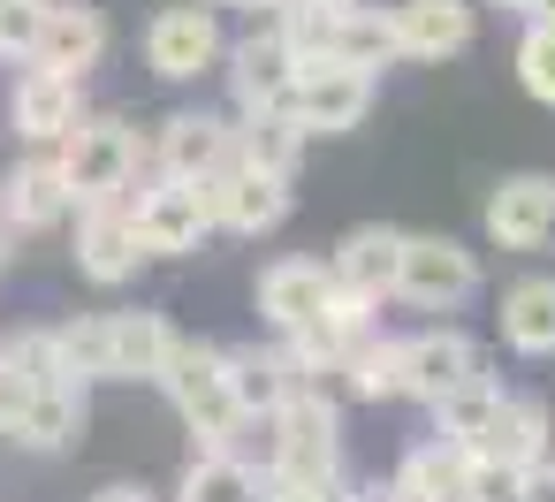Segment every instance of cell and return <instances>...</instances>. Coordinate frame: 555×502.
<instances>
[{
	"label": "cell",
	"mask_w": 555,
	"mask_h": 502,
	"mask_svg": "<svg viewBox=\"0 0 555 502\" xmlns=\"http://www.w3.org/2000/svg\"><path fill=\"white\" fill-rule=\"evenodd\" d=\"M160 388H168V403L183 411V426H191L198 449H236V441H244V411H236V396H229V350L176 335V350H168V365H160Z\"/></svg>",
	"instance_id": "6da1fadb"
},
{
	"label": "cell",
	"mask_w": 555,
	"mask_h": 502,
	"mask_svg": "<svg viewBox=\"0 0 555 502\" xmlns=\"http://www.w3.org/2000/svg\"><path fill=\"white\" fill-rule=\"evenodd\" d=\"M198 183V206L214 214V229L229 236H267L289 221V183L282 176H259V168H214V176H191Z\"/></svg>",
	"instance_id": "8992f818"
},
{
	"label": "cell",
	"mask_w": 555,
	"mask_h": 502,
	"mask_svg": "<svg viewBox=\"0 0 555 502\" xmlns=\"http://www.w3.org/2000/svg\"><path fill=\"white\" fill-rule=\"evenodd\" d=\"M343 373H350V396L358 403H396L403 396V343L396 335H365Z\"/></svg>",
	"instance_id": "f546056e"
},
{
	"label": "cell",
	"mask_w": 555,
	"mask_h": 502,
	"mask_svg": "<svg viewBox=\"0 0 555 502\" xmlns=\"http://www.w3.org/2000/svg\"><path fill=\"white\" fill-rule=\"evenodd\" d=\"M297 381H312V373H297V365H289V350H259V343H251V350H229V396H236V411H244V419L282 411Z\"/></svg>",
	"instance_id": "603a6c76"
},
{
	"label": "cell",
	"mask_w": 555,
	"mask_h": 502,
	"mask_svg": "<svg viewBox=\"0 0 555 502\" xmlns=\"http://www.w3.org/2000/svg\"><path fill=\"white\" fill-rule=\"evenodd\" d=\"M221 54H229V39H221V9H206V0L160 9V16L145 24V69H153V77H168V85L206 77Z\"/></svg>",
	"instance_id": "277c9868"
},
{
	"label": "cell",
	"mask_w": 555,
	"mask_h": 502,
	"mask_svg": "<svg viewBox=\"0 0 555 502\" xmlns=\"http://www.w3.org/2000/svg\"><path fill=\"white\" fill-rule=\"evenodd\" d=\"M388 494H396V502H472V449H456V441H441V434L418 441V449H403Z\"/></svg>",
	"instance_id": "ac0fdd59"
},
{
	"label": "cell",
	"mask_w": 555,
	"mask_h": 502,
	"mask_svg": "<svg viewBox=\"0 0 555 502\" xmlns=\"http://www.w3.org/2000/svg\"><path fill=\"white\" fill-rule=\"evenodd\" d=\"M305 502H358V487L335 472V479H320V487H305Z\"/></svg>",
	"instance_id": "d590c367"
},
{
	"label": "cell",
	"mask_w": 555,
	"mask_h": 502,
	"mask_svg": "<svg viewBox=\"0 0 555 502\" xmlns=\"http://www.w3.org/2000/svg\"><path fill=\"white\" fill-rule=\"evenodd\" d=\"M130 221H138L145 259H183L214 236V214L198 206V183H183V176H160L153 191H130Z\"/></svg>",
	"instance_id": "52a82bcc"
},
{
	"label": "cell",
	"mask_w": 555,
	"mask_h": 502,
	"mask_svg": "<svg viewBox=\"0 0 555 502\" xmlns=\"http://www.w3.org/2000/svg\"><path fill=\"white\" fill-rule=\"evenodd\" d=\"M153 168H160V176H183V183L229 168V123H221V115H198V107L168 115L160 138H153Z\"/></svg>",
	"instance_id": "ffe728a7"
},
{
	"label": "cell",
	"mask_w": 555,
	"mask_h": 502,
	"mask_svg": "<svg viewBox=\"0 0 555 502\" xmlns=\"http://www.w3.org/2000/svg\"><path fill=\"white\" fill-rule=\"evenodd\" d=\"M54 343H62V365L92 388V381H115V343H107V312H85V320H69V327H54Z\"/></svg>",
	"instance_id": "4dcf8cb0"
},
{
	"label": "cell",
	"mask_w": 555,
	"mask_h": 502,
	"mask_svg": "<svg viewBox=\"0 0 555 502\" xmlns=\"http://www.w3.org/2000/svg\"><path fill=\"white\" fill-rule=\"evenodd\" d=\"M176 502H259V464L236 456V449H198Z\"/></svg>",
	"instance_id": "4316f807"
},
{
	"label": "cell",
	"mask_w": 555,
	"mask_h": 502,
	"mask_svg": "<svg viewBox=\"0 0 555 502\" xmlns=\"http://www.w3.org/2000/svg\"><path fill=\"white\" fill-rule=\"evenodd\" d=\"M206 9H244V0H206Z\"/></svg>",
	"instance_id": "b9f144b4"
},
{
	"label": "cell",
	"mask_w": 555,
	"mask_h": 502,
	"mask_svg": "<svg viewBox=\"0 0 555 502\" xmlns=\"http://www.w3.org/2000/svg\"><path fill=\"white\" fill-rule=\"evenodd\" d=\"M547 456V403L540 396H502V411L479 426V441H472V464H509V472H525V464H540Z\"/></svg>",
	"instance_id": "7402d4cb"
},
{
	"label": "cell",
	"mask_w": 555,
	"mask_h": 502,
	"mask_svg": "<svg viewBox=\"0 0 555 502\" xmlns=\"http://www.w3.org/2000/svg\"><path fill=\"white\" fill-rule=\"evenodd\" d=\"M229 160H236V168H259V176H282V183H297L305 130H297L282 107H244V123H229Z\"/></svg>",
	"instance_id": "44dd1931"
},
{
	"label": "cell",
	"mask_w": 555,
	"mask_h": 502,
	"mask_svg": "<svg viewBox=\"0 0 555 502\" xmlns=\"http://www.w3.org/2000/svg\"><path fill=\"white\" fill-rule=\"evenodd\" d=\"M31 62H47V69H62V77H92V69L107 62V16L85 9V0H54Z\"/></svg>",
	"instance_id": "d6986e66"
},
{
	"label": "cell",
	"mask_w": 555,
	"mask_h": 502,
	"mask_svg": "<svg viewBox=\"0 0 555 502\" xmlns=\"http://www.w3.org/2000/svg\"><path fill=\"white\" fill-rule=\"evenodd\" d=\"M335 305V274L320 267V259H274L267 274H259V320L274 327V335H289L297 320H312V312H327Z\"/></svg>",
	"instance_id": "e0dca14e"
},
{
	"label": "cell",
	"mask_w": 555,
	"mask_h": 502,
	"mask_svg": "<svg viewBox=\"0 0 555 502\" xmlns=\"http://www.w3.org/2000/svg\"><path fill=\"white\" fill-rule=\"evenodd\" d=\"M502 343L525 350V358H547L555 350V282L547 274H532V282H517L502 297Z\"/></svg>",
	"instance_id": "484cf974"
},
{
	"label": "cell",
	"mask_w": 555,
	"mask_h": 502,
	"mask_svg": "<svg viewBox=\"0 0 555 502\" xmlns=\"http://www.w3.org/2000/svg\"><path fill=\"white\" fill-rule=\"evenodd\" d=\"M54 160H62V176H69L77 206H85V198H115V191H130L145 145H138V130L115 123V115H77V130L54 145Z\"/></svg>",
	"instance_id": "7a4b0ae2"
},
{
	"label": "cell",
	"mask_w": 555,
	"mask_h": 502,
	"mask_svg": "<svg viewBox=\"0 0 555 502\" xmlns=\"http://www.w3.org/2000/svg\"><path fill=\"white\" fill-rule=\"evenodd\" d=\"M365 335H373V305L335 289V305H327V312H312V320H297V327L282 335V350H289V365H297V373H343V365H350V350H358Z\"/></svg>",
	"instance_id": "8fae6325"
},
{
	"label": "cell",
	"mask_w": 555,
	"mask_h": 502,
	"mask_svg": "<svg viewBox=\"0 0 555 502\" xmlns=\"http://www.w3.org/2000/svg\"><path fill=\"white\" fill-rule=\"evenodd\" d=\"M517 487H525V502H555V456L525 464V472H517Z\"/></svg>",
	"instance_id": "e575fe53"
},
{
	"label": "cell",
	"mask_w": 555,
	"mask_h": 502,
	"mask_svg": "<svg viewBox=\"0 0 555 502\" xmlns=\"http://www.w3.org/2000/svg\"><path fill=\"white\" fill-rule=\"evenodd\" d=\"M0 214H9V236H47L77 214V191L54 160V145H31V160H16V176L0 183Z\"/></svg>",
	"instance_id": "9c48e42d"
},
{
	"label": "cell",
	"mask_w": 555,
	"mask_h": 502,
	"mask_svg": "<svg viewBox=\"0 0 555 502\" xmlns=\"http://www.w3.org/2000/svg\"><path fill=\"white\" fill-rule=\"evenodd\" d=\"M517 85H525L540 107H555V24H540V16H532V31H525V47H517Z\"/></svg>",
	"instance_id": "d6a6232c"
},
{
	"label": "cell",
	"mask_w": 555,
	"mask_h": 502,
	"mask_svg": "<svg viewBox=\"0 0 555 502\" xmlns=\"http://www.w3.org/2000/svg\"><path fill=\"white\" fill-rule=\"evenodd\" d=\"M373 92H380V77L373 69H350V62H312V69H297L289 77V92H282V115L312 138H335V130H358L365 115H373Z\"/></svg>",
	"instance_id": "3957f363"
},
{
	"label": "cell",
	"mask_w": 555,
	"mask_h": 502,
	"mask_svg": "<svg viewBox=\"0 0 555 502\" xmlns=\"http://www.w3.org/2000/svg\"><path fill=\"white\" fill-rule=\"evenodd\" d=\"M358 502H396V494L388 487H358Z\"/></svg>",
	"instance_id": "74e56055"
},
{
	"label": "cell",
	"mask_w": 555,
	"mask_h": 502,
	"mask_svg": "<svg viewBox=\"0 0 555 502\" xmlns=\"http://www.w3.org/2000/svg\"><path fill=\"white\" fill-rule=\"evenodd\" d=\"M92 502H153L145 487H107V494H92Z\"/></svg>",
	"instance_id": "8d00e7d4"
},
{
	"label": "cell",
	"mask_w": 555,
	"mask_h": 502,
	"mask_svg": "<svg viewBox=\"0 0 555 502\" xmlns=\"http://www.w3.org/2000/svg\"><path fill=\"white\" fill-rule=\"evenodd\" d=\"M107 343H115V381H160L176 327L160 312H107Z\"/></svg>",
	"instance_id": "d4e9b609"
},
{
	"label": "cell",
	"mask_w": 555,
	"mask_h": 502,
	"mask_svg": "<svg viewBox=\"0 0 555 502\" xmlns=\"http://www.w3.org/2000/svg\"><path fill=\"white\" fill-rule=\"evenodd\" d=\"M502 396H509V388H502L494 373L456 381L449 396H434V434H441V441H456V449H472V441H479V426L502 411Z\"/></svg>",
	"instance_id": "83f0119b"
},
{
	"label": "cell",
	"mask_w": 555,
	"mask_h": 502,
	"mask_svg": "<svg viewBox=\"0 0 555 502\" xmlns=\"http://www.w3.org/2000/svg\"><path fill=\"white\" fill-rule=\"evenodd\" d=\"M320 9H358V0H320Z\"/></svg>",
	"instance_id": "60d3db41"
},
{
	"label": "cell",
	"mask_w": 555,
	"mask_h": 502,
	"mask_svg": "<svg viewBox=\"0 0 555 502\" xmlns=\"http://www.w3.org/2000/svg\"><path fill=\"white\" fill-rule=\"evenodd\" d=\"M396 259H403V229H380V221H365V229H350V236L335 244L327 274H335V289H343V297H365V305H380V297H396Z\"/></svg>",
	"instance_id": "9a60e30c"
},
{
	"label": "cell",
	"mask_w": 555,
	"mask_h": 502,
	"mask_svg": "<svg viewBox=\"0 0 555 502\" xmlns=\"http://www.w3.org/2000/svg\"><path fill=\"white\" fill-rule=\"evenodd\" d=\"M335 62H350V69H388V62H403L396 54V24H388V9H343V24H335Z\"/></svg>",
	"instance_id": "f1b7e54d"
},
{
	"label": "cell",
	"mask_w": 555,
	"mask_h": 502,
	"mask_svg": "<svg viewBox=\"0 0 555 502\" xmlns=\"http://www.w3.org/2000/svg\"><path fill=\"white\" fill-rule=\"evenodd\" d=\"M24 396H31V388H24V373H16L9 358H0V434H16V419H24Z\"/></svg>",
	"instance_id": "836d02e7"
},
{
	"label": "cell",
	"mask_w": 555,
	"mask_h": 502,
	"mask_svg": "<svg viewBox=\"0 0 555 502\" xmlns=\"http://www.w3.org/2000/svg\"><path fill=\"white\" fill-rule=\"evenodd\" d=\"M0 244H9V214H0Z\"/></svg>",
	"instance_id": "7bdbcfd3"
},
{
	"label": "cell",
	"mask_w": 555,
	"mask_h": 502,
	"mask_svg": "<svg viewBox=\"0 0 555 502\" xmlns=\"http://www.w3.org/2000/svg\"><path fill=\"white\" fill-rule=\"evenodd\" d=\"M77 434H85V381H47V388L24 396V419H16L9 441H24V449H69Z\"/></svg>",
	"instance_id": "cb8c5ba5"
},
{
	"label": "cell",
	"mask_w": 555,
	"mask_h": 502,
	"mask_svg": "<svg viewBox=\"0 0 555 502\" xmlns=\"http://www.w3.org/2000/svg\"><path fill=\"white\" fill-rule=\"evenodd\" d=\"M472 373H487V358H479V343L464 327H426V335L403 343V396H418V403L449 396Z\"/></svg>",
	"instance_id": "5bb4252c"
},
{
	"label": "cell",
	"mask_w": 555,
	"mask_h": 502,
	"mask_svg": "<svg viewBox=\"0 0 555 502\" xmlns=\"http://www.w3.org/2000/svg\"><path fill=\"white\" fill-rule=\"evenodd\" d=\"M388 24H396V54L403 62H449V54L472 47L479 16H472V0H396Z\"/></svg>",
	"instance_id": "4fadbf2b"
},
{
	"label": "cell",
	"mask_w": 555,
	"mask_h": 502,
	"mask_svg": "<svg viewBox=\"0 0 555 502\" xmlns=\"http://www.w3.org/2000/svg\"><path fill=\"white\" fill-rule=\"evenodd\" d=\"M532 16H540V24H555V0H532Z\"/></svg>",
	"instance_id": "ab89813d"
},
{
	"label": "cell",
	"mask_w": 555,
	"mask_h": 502,
	"mask_svg": "<svg viewBox=\"0 0 555 502\" xmlns=\"http://www.w3.org/2000/svg\"><path fill=\"white\" fill-rule=\"evenodd\" d=\"M487 9H517V16H532V0H487Z\"/></svg>",
	"instance_id": "f35d334b"
},
{
	"label": "cell",
	"mask_w": 555,
	"mask_h": 502,
	"mask_svg": "<svg viewBox=\"0 0 555 502\" xmlns=\"http://www.w3.org/2000/svg\"><path fill=\"white\" fill-rule=\"evenodd\" d=\"M77 115H85V77H62L47 62H31L9 92V130L24 145H62L77 130Z\"/></svg>",
	"instance_id": "30bf717a"
},
{
	"label": "cell",
	"mask_w": 555,
	"mask_h": 502,
	"mask_svg": "<svg viewBox=\"0 0 555 502\" xmlns=\"http://www.w3.org/2000/svg\"><path fill=\"white\" fill-rule=\"evenodd\" d=\"M0 259H9V244H0Z\"/></svg>",
	"instance_id": "ee69618b"
},
{
	"label": "cell",
	"mask_w": 555,
	"mask_h": 502,
	"mask_svg": "<svg viewBox=\"0 0 555 502\" xmlns=\"http://www.w3.org/2000/svg\"><path fill=\"white\" fill-rule=\"evenodd\" d=\"M229 85H236V107H282V92H289V77H297V54L282 47V31H274V16L251 31V39H236L229 54Z\"/></svg>",
	"instance_id": "2e32d148"
},
{
	"label": "cell",
	"mask_w": 555,
	"mask_h": 502,
	"mask_svg": "<svg viewBox=\"0 0 555 502\" xmlns=\"http://www.w3.org/2000/svg\"><path fill=\"white\" fill-rule=\"evenodd\" d=\"M472 289H479V259H472L456 236H403V259H396V297H403V305H418V312H456Z\"/></svg>",
	"instance_id": "5b68a950"
},
{
	"label": "cell",
	"mask_w": 555,
	"mask_h": 502,
	"mask_svg": "<svg viewBox=\"0 0 555 502\" xmlns=\"http://www.w3.org/2000/svg\"><path fill=\"white\" fill-rule=\"evenodd\" d=\"M54 0H0V62H31Z\"/></svg>",
	"instance_id": "1f68e13d"
},
{
	"label": "cell",
	"mask_w": 555,
	"mask_h": 502,
	"mask_svg": "<svg viewBox=\"0 0 555 502\" xmlns=\"http://www.w3.org/2000/svg\"><path fill=\"white\" fill-rule=\"evenodd\" d=\"M487 236L502 252H540L555 236V176H502L487 191Z\"/></svg>",
	"instance_id": "7c38bea8"
},
{
	"label": "cell",
	"mask_w": 555,
	"mask_h": 502,
	"mask_svg": "<svg viewBox=\"0 0 555 502\" xmlns=\"http://www.w3.org/2000/svg\"><path fill=\"white\" fill-rule=\"evenodd\" d=\"M138 221H130V191L115 198H85L77 206V274L100 282V289H122L138 274Z\"/></svg>",
	"instance_id": "ba28073f"
}]
</instances>
